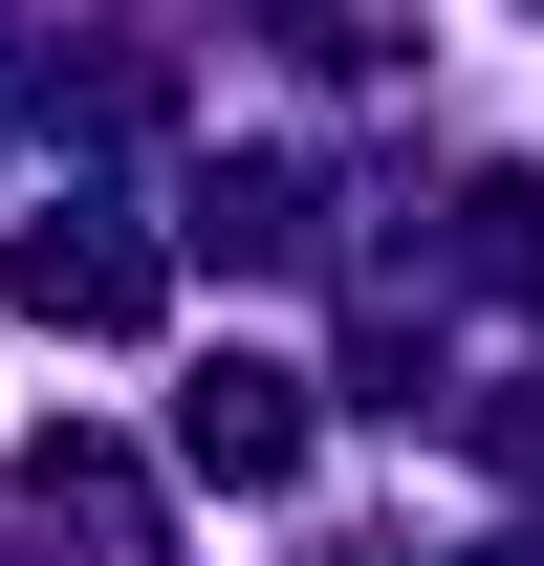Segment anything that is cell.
Masks as SVG:
<instances>
[{
    "label": "cell",
    "mask_w": 544,
    "mask_h": 566,
    "mask_svg": "<svg viewBox=\"0 0 544 566\" xmlns=\"http://www.w3.org/2000/svg\"><path fill=\"white\" fill-rule=\"evenodd\" d=\"M0 283H22L44 327H87V349H109V327H153V240H109V218H22V240H0Z\"/></svg>",
    "instance_id": "cell-2"
},
{
    "label": "cell",
    "mask_w": 544,
    "mask_h": 566,
    "mask_svg": "<svg viewBox=\"0 0 544 566\" xmlns=\"http://www.w3.org/2000/svg\"><path fill=\"white\" fill-rule=\"evenodd\" d=\"M175 458H197V480H305V370H262V349H218L197 392H175Z\"/></svg>",
    "instance_id": "cell-1"
}]
</instances>
